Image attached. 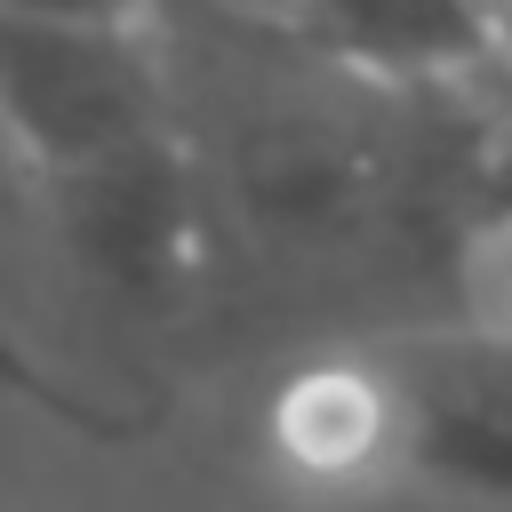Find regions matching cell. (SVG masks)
Here are the masks:
<instances>
[{
	"instance_id": "cell-1",
	"label": "cell",
	"mask_w": 512,
	"mask_h": 512,
	"mask_svg": "<svg viewBox=\"0 0 512 512\" xmlns=\"http://www.w3.org/2000/svg\"><path fill=\"white\" fill-rule=\"evenodd\" d=\"M200 192V312L312 320L320 344L464 304L504 112L456 80H376L232 0H152Z\"/></svg>"
},
{
	"instance_id": "cell-2",
	"label": "cell",
	"mask_w": 512,
	"mask_h": 512,
	"mask_svg": "<svg viewBox=\"0 0 512 512\" xmlns=\"http://www.w3.org/2000/svg\"><path fill=\"white\" fill-rule=\"evenodd\" d=\"M368 448L344 496L376 512H512V320L432 312L352 336Z\"/></svg>"
},
{
	"instance_id": "cell-3",
	"label": "cell",
	"mask_w": 512,
	"mask_h": 512,
	"mask_svg": "<svg viewBox=\"0 0 512 512\" xmlns=\"http://www.w3.org/2000/svg\"><path fill=\"white\" fill-rule=\"evenodd\" d=\"M176 120L152 16L0 8V144L32 176L112 160Z\"/></svg>"
},
{
	"instance_id": "cell-4",
	"label": "cell",
	"mask_w": 512,
	"mask_h": 512,
	"mask_svg": "<svg viewBox=\"0 0 512 512\" xmlns=\"http://www.w3.org/2000/svg\"><path fill=\"white\" fill-rule=\"evenodd\" d=\"M304 48L376 72V80H456L496 88V16L488 0H280L272 8Z\"/></svg>"
},
{
	"instance_id": "cell-5",
	"label": "cell",
	"mask_w": 512,
	"mask_h": 512,
	"mask_svg": "<svg viewBox=\"0 0 512 512\" xmlns=\"http://www.w3.org/2000/svg\"><path fill=\"white\" fill-rule=\"evenodd\" d=\"M464 304L512 320V208H496V216L472 224V248H464Z\"/></svg>"
},
{
	"instance_id": "cell-6",
	"label": "cell",
	"mask_w": 512,
	"mask_h": 512,
	"mask_svg": "<svg viewBox=\"0 0 512 512\" xmlns=\"http://www.w3.org/2000/svg\"><path fill=\"white\" fill-rule=\"evenodd\" d=\"M0 8H56V16H152V0H0Z\"/></svg>"
},
{
	"instance_id": "cell-7",
	"label": "cell",
	"mask_w": 512,
	"mask_h": 512,
	"mask_svg": "<svg viewBox=\"0 0 512 512\" xmlns=\"http://www.w3.org/2000/svg\"><path fill=\"white\" fill-rule=\"evenodd\" d=\"M232 8H264V16H272V8H280V0H232Z\"/></svg>"
}]
</instances>
